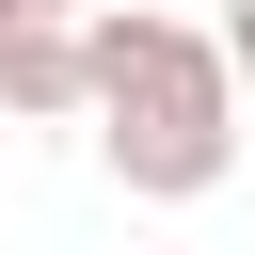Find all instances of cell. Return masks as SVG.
Here are the masks:
<instances>
[{
	"instance_id": "obj_1",
	"label": "cell",
	"mask_w": 255,
	"mask_h": 255,
	"mask_svg": "<svg viewBox=\"0 0 255 255\" xmlns=\"http://www.w3.org/2000/svg\"><path fill=\"white\" fill-rule=\"evenodd\" d=\"M239 64L223 32L159 16V0H96V159L143 191V207H191L239 175Z\"/></svg>"
},
{
	"instance_id": "obj_3",
	"label": "cell",
	"mask_w": 255,
	"mask_h": 255,
	"mask_svg": "<svg viewBox=\"0 0 255 255\" xmlns=\"http://www.w3.org/2000/svg\"><path fill=\"white\" fill-rule=\"evenodd\" d=\"M223 64H239V80H255V0H223Z\"/></svg>"
},
{
	"instance_id": "obj_2",
	"label": "cell",
	"mask_w": 255,
	"mask_h": 255,
	"mask_svg": "<svg viewBox=\"0 0 255 255\" xmlns=\"http://www.w3.org/2000/svg\"><path fill=\"white\" fill-rule=\"evenodd\" d=\"M0 112L16 128H80L96 112V16H32L16 64H0Z\"/></svg>"
},
{
	"instance_id": "obj_4",
	"label": "cell",
	"mask_w": 255,
	"mask_h": 255,
	"mask_svg": "<svg viewBox=\"0 0 255 255\" xmlns=\"http://www.w3.org/2000/svg\"><path fill=\"white\" fill-rule=\"evenodd\" d=\"M16 32H32V0H0V64H16Z\"/></svg>"
},
{
	"instance_id": "obj_5",
	"label": "cell",
	"mask_w": 255,
	"mask_h": 255,
	"mask_svg": "<svg viewBox=\"0 0 255 255\" xmlns=\"http://www.w3.org/2000/svg\"><path fill=\"white\" fill-rule=\"evenodd\" d=\"M32 16H96V0H32Z\"/></svg>"
}]
</instances>
